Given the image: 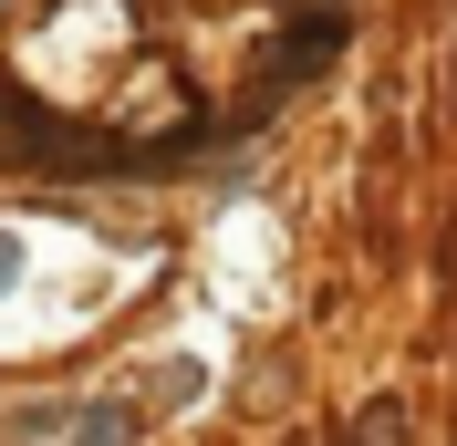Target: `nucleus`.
<instances>
[{"instance_id": "1", "label": "nucleus", "mask_w": 457, "mask_h": 446, "mask_svg": "<svg viewBox=\"0 0 457 446\" xmlns=\"http://www.w3.org/2000/svg\"><path fill=\"white\" fill-rule=\"evenodd\" d=\"M42 156H84V145L62 136V125L31 104V94H11V84H0V167H42Z\"/></svg>"}, {"instance_id": "2", "label": "nucleus", "mask_w": 457, "mask_h": 446, "mask_svg": "<svg viewBox=\"0 0 457 446\" xmlns=\"http://www.w3.org/2000/svg\"><path fill=\"white\" fill-rule=\"evenodd\" d=\"M333 42H343V31H333V21L312 11V21H291V31H281V53H270V73H312V62L333 53Z\"/></svg>"}, {"instance_id": "3", "label": "nucleus", "mask_w": 457, "mask_h": 446, "mask_svg": "<svg viewBox=\"0 0 457 446\" xmlns=\"http://www.w3.org/2000/svg\"><path fill=\"white\" fill-rule=\"evenodd\" d=\"M353 446H405V405H364V425H353Z\"/></svg>"}]
</instances>
